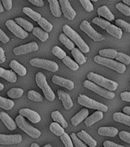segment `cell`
I'll use <instances>...</instances> for the list:
<instances>
[{
  "mask_svg": "<svg viewBox=\"0 0 130 147\" xmlns=\"http://www.w3.org/2000/svg\"><path fill=\"white\" fill-rule=\"evenodd\" d=\"M63 32L67 36L69 37L73 41V42L75 43L76 45H77L79 49L83 53H87L90 51L89 46L87 45V43H85V41L83 40V38L74 31L72 29L69 25H65L63 26Z\"/></svg>",
  "mask_w": 130,
  "mask_h": 147,
  "instance_id": "1",
  "label": "cell"
},
{
  "mask_svg": "<svg viewBox=\"0 0 130 147\" xmlns=\"http://www.w3.org/2000/svg\"><path fill=\"white\" fill-rule=\"evenodd\" d=\"M87 79L96 83L99 86H101L106 89L109 90L110 91H114L118 87V84L117 82H115L113 80H109L103 76L99 75L97 74L93 73V72H90L87 74Z\"/></svg>",
  "mask_w": 130,
  "mask_h": 147,
  "instance_id": "2",
  "label": "cell"
},
{
  "mask_svg": "<svg viewBox=\"0 0 130 147\" xmlns=\"http://www.w3.org/2000/svg\"><path fill=\"white\" fill-rule=\"evenodd\" d=\"M94 61H96L97 64L108 67L117 71L119 74H123L126 70V67L124 64L115 61L111 58H107V57H104L98 55L94 57Z\"/></svg>",
  "mask_w": 130,
  "mask_h": 147,
  "instance_id": "3",
  "label": "cell"
},
{
  "mask_svg": "<svg viewBox=\"0 0 130 147\" xmlns=\"http://www.w3.org/2000/svg\"><path fill=\"white\" fill-rule=\"evenodd\" d=\"M35 80H36L38 86L42 90V91L44 94V96L47 98V100L50 101L54 100L55 99V94L50 87V86L48 85L44 74L41 72H38L36 74Z\"/></svg>",
  "mask_w": 130,
  "mask_h": 147,
  "instance_id": "4",
  "label": "cell"
},
{
  "mask_svg": "<svg viewBox=\"0 0 130 147\" xmlns=\"http://www.w3.org/2000/svg\"><path fill=\"white\" fill-rule=\"evenodd\" d=\"M15 122L17 126L19 127V128L23 130L24 132L27 133L28 135L30 136L31 137L34 138V139H37V138L40 137L41 133V131L38 130V129L34 128L32 126H31L30 124L28 123V122L26 121L24 118L23 116L22 115H19L18 117H16Z\"/></svg>",
  "mask_w": 130,
  "mask_h": 147,
  "instance_id": "5",
  "label": "cell"
},
{
  "mask_svg": "<svg viewBox=\"0 0 130 147\" xmlns=\"http://www.w3.org/2000/svg\"><path fill=\"white\" fill-rule=\"evenodd\" d=\"M77 101L80 105L86 107L87 108L94 109V110H100V111H103V112H106L108 110L107 106L100 103V102L94 100H92L91 98H90V97L85 96V95H83V94L79 96Z\"/></svg>",
  "mask_w": 130,
  "mask_h": 147,
  "instance_id": "6",
  "label": "cell"
},
{
  "mask_svg": "<svg viewBox=\"0 0 130 147\" xmlns=\"http://www.w3.org/2000/svg\"><path fill=\"white\" fill-rule=\"evenodd\" d=\"M84 86L87 87V89L90 90L92 91L95 92L96 94L100 95L106 99H113L115 97V94L113 92L110 91L109 90H105L100 87L98 84H94L93 81L90 80H86L84 82Z\"/></svg>",
  "mask_w": 130,
  "mask_h": 147,
  "instance_id": "7",
  "label": "cell"
},
{
  "mask_svg": "<svg viewBox=\"0 0 130 147\" xmlns=\"http://www.w3.org/2000/svg\"><path fill=\"white\" fill-rule=\"evenodd\" d=\"M30 64H32V66L45 69V70L50 71L51 72H56L59 69V67L56 62L49 61V60L34 58V59H32L30 61Z\"/></svg>",
  "mask_w": 130,
  "mask_h": 147,
  "instance_id": "8",
  "label": "cell"
},
{
  "mask_svg": "<svg viewBox=\"0 0 130 147\" xmlns=\"http://www.w3.org/2000/svg\"><path fill=\"white\" fill-rule=\"evenodd\" d=\"M5 25L10 30V32H12L16 37H18L19 38L25 39L28 36V33L27 31L23 30V28L18 25L15 21L8 20L5 23Z\"/></svg>",
  "mask_w": 130,
  "mask_h": 147,
  "instance_id": "9",
  "label": "cell"
},
{
  "mask_svg": "<svg viewBox=\"0 0 130 147\" xmlns=\"http://www.w3.org/2000/svg\"><path fill=\"white\" fill-rule=\"evenodd\" d=\"M80 29L82 30V31H84V32L88 36L90 37L94 41H101V40H103V35L101 34H100V33L96 32V31H95V29L92 27L91 25H90L87 21H83L82 23L80 24Z\"/></svg>",
  "mask_w": 130,
  "mask_h": 147,
  "instance_id": "10",
  "label": "cell"
},
{
  "mask_svg": "<svg viewBox=\"0 0 130 147\" xmlns=\"http://www.w3.org/2000/svg\"><path fill=\"white\" fill-rule=\"evenodd\" d=\"M60 5L64 16L69 20H73L77 16L76 11L71 5L68 0H60Z\"/></svg>",
  "mask_w": 130,
  "mask_h": 147,
  "instance_id": "11",
  "label": "cell"
},
{
  "mask_svg": "<svg viewBox=\"0 0 130 147\" xmlns=\"http://www.w3.org/2000/svg\"><path fill=\"white\" fill-rule=\"evenodd\" d=\"M38 50V45L36 42H31V43L26 44V45H23L19 47L15 48L13 49V52L15 55H25L28 53L33 52L35 51Z\"/></svg>",
  "mask_w": 130,
  "mask_h": 147,
  "instance_id": "12",
  "label": "cell"
},
{
  "mask_svg": "<svg viewBox=\"0 0 130 147\" xmlns=\"http://www.w3.org/2000/svg\"><path fill=\"white\" fill-rule=\"evenodd\" d=\"M22 141V136L19 134H14V135L0 134V144L2 145L18 144Z\"/></svg>",
  "mask_w": 130,
  "mask_h": 147,
  "instance_id": "13",
  "label": "cell"
},
{
  "mask_svg": "<svg viewBox=\"0 0 130 147\" xmlns=\"http://www.w3.org/2000/svg\"><path fill=\"white\" fill-rule=\"evenodd\" d=\"M19 114L28 118L33 123H38L41 121L40 115L37 112L30 109H22L19 110Z\"/></svg>",
  "mask_w": 130,
  "mask_h": 147,
  "instance_id": "14",
  "label": "cell"
},
{
  "mask_svg": "<svg viewBox=\"0 0 130 147\" xmlns=\"http://www.w3.org/2000/svg\"><path fill=\"white\" fill-rule=\"evenodd\" d=\"M52 82L55 84L59 85V86L65 87L68 90H73V87H74V83L72 80H67V79H65V78H63L57 75L53 76Z\"/></svg>",
  "mask_w": 130,
  "mask_h": 147,
  "instance_id": "15",
  "label": "cell"
},
{
  "mask_svg": "<svg viewBox=\"0 0 130 147\" xmlns=\"http://www.w3.org/2000/svg\"><path fill=\"white\" fill-rule=\"evenodd\" d=\"M57 95H58V97H59L60 100H62L63 105H64V108L66 110H69L71 107H73V101H72L71 96H70V95L67 93L59 90H57Z\"/></svg>",
  "mask_w": 130,
  "mask_h": 147,
  "instance_id": "16",
  "label": "cell"
},
{
  "mask_svg": "<svg viewBox=\"0 0 130 147\" xmlns=\"http://www.w3.org/2000/svg\"><path fill=\"white\" fill-rule=\"evenodd\" d=\"M0 119H2V121L3 122V123L5 124V126H6L9 130H14V129H15L16 127H17L16 122L14 121L13 119H11V117L9 116V114L6 113H0Z\"/></svg>",
  "mask_w": 130,
  "mask_h": 147,
  "instance_id": "17",
  "label": "cell"
},
{
  "mask_svg": "<svg viewBox=\"0 0 130 147\" xmlns=\"http://www.w3.org/2000/svg\"><path fill=\"white\" fill-rule=\"evenodd\" d=\"M78 137L80 138V140H82L83 142H84L87 145H88L90 147H96V145H97V142L95 140L93 139L92 136L88 134L87 132H85L84 130H82L79 132V133L77 134Z\"/></svg>",
  "mask_w": 130,
  "mask_h": 147,
  "instance_id": "18",
  "label": "cell"
},
{
  "mask_svg": "<svg viewBox=\"0 0 130 147\" xmlns=\"http://www.w3.org/2000/svg\"><path fill=\"white\" fill-rule=\"evenodd\" d=\"M89 115V110L87 109H82L80 112L71 118V123L73 126H77L78 124L80 123L84 119H87V117Z\"/></svg>",
  "mask_w": 130,
  "mask_h": 147,
  "instance_id": "19",
  "label": "cell"
},
{
  "mask_svg": "<svg viewBox=\"0 0 130 147\" xmlns=\"http://www.w3.org/2000/svg\"><path fill=\"white\" fill-rule=\"evenodd\" d=\"M103 118V111L100 110H97L95 113H94L91 116L87 117V119L85 120V124L87 126H92L93 124L96 123L98 121L101 120Z\"/></svg>",
  "mask_w": 130,
  "mask_h": 147,
  "instance_id": "20",
  "label": "cell"
},
{
  "mask_svg": "<svg viewBox=\"0 0 130 147\" xmlns=\"http://www.w3.org/2000/svg\"><path fill=\"white\" fill-rule=\"evenodd\" d=\"M119 133V131L115 127L111 126H103L100 127L98 129V134L100 136H111L114 137Z\"/></svg>",
  "mask_w": 130,
  "mask_h": 147,
  "instance_id": "21",
  "label": "cell"
},
{
  "mask_svg": "<svg viewBox=\"0 0 130 147\" xmlns=\"http://www.w3.org/2000/svg\"><path fill=\"white\" fill-rule=\"evenodd\" d=\"M0 78H4L11 83H15L17 81V76L15 72L9 70H5L2 67H0Z\"/></svg>",
  "mask_w": 130,
  "mask_h": 147,
  "instance_id": "22",
  "label": "cell"
},
{
  "mask_svg": "<svg viewBox=\"0 0 130 147\" xmlns=\"http://www.w3.org/2000/svg\"><path fill=\"white\" fill-rule=\"evenodd\" d=\"M49 5H50V10L54 16L59 18L61 16V5L57 0H48Z\"/></svg>",
  "mask_w": 130,
  "mask_h": 147,
  "instance_id": "23",
  "label": "cell"
},
{
  "mask_svg": "<svg viewBox=\"0 0 130 147\" xmlns=\"http://www.w3.org/2000/svg\"><path fill=\"white\" fill-rule=\"evenodd\" d=\"M9 67L13 70L16 74H18V75L20 76H25L27 74V70L25 68V67L22 65L20 63H18L17 61L13 60L10 62Z\"/></svg>",
  "mask_w": 130,
  "mask_h": 147,
  "instance_id": "24",
  "label": "cell"
},
{
  "mask_svg": "<svg viewBox=\"0 0 130 147\" xmlns=\"http://www.w3.org/2000/svg\"><path fill=\"white\" fill-rule=\"evenodd\" d=\"M97 13L100 16H102L106 19H107L109 22L110 21H113L114 20V15L110 11V10L108 9L106 6H101L97 10Z\"/></svg>",
  "mask_w": 130,
  "mask_h": 147,
  "instance_id": "25",
  "label": "cell"
},
{
  "mask_svg": "<svg viewBox=\"0 0 130 147\" xmlns=\"http://www.w3.org/2000/svg\"><path fill=\"white\" fill-rule=\"evenodd\" d=\"M113 119L115 121L119 122V123H122L127 125V126H130V115L124 114L123 113H115L113 114Z\"/></svg>",
  "mask_w": 130,
  "mask_h": 147,
  "instance_id": "26",
  "label": "cell"
},
{
  "mask_svg": "<svg viewBox=\"0 0 130 147\" xmlns=\"http://www.w3.org/2000/svg\"><path fill=\"white\" fill-rule=\"evenodd\" d=\"M71 54L73 55V57H74V59L78 64H84L87 61V58L85 57L84 55H83L82 51L80 49L77 48H73V50H71Z\"/></svg>",
  "mask_w": 130,
  "mask_h": 147,
  "instance_id": "27",
  "label": "cell"
},
{
  "mask_svg": "<svg viewBox=\"0 0 130 147\" xmlns=\"http://www.w3.org/2000/svg\"><path fill=\"white\" fill-rule=\"evenodd\" d=\"M106 32L118 39H120L123 36V31L121 28L114 25H110V26L106 28Z\"/></svg>",
  "mask_w": 130,
  "mask_h": 147,
  "instance_id": "28",
  "label": "cell"
},
{
  "mask_svg": "<svg viewBox=\"0 0 130 147\" xmlns=\"http://www.w3.org/2000/svg\"><path fill=\"white\" fill-rule=\"evenodd\" d=\"M16 23L19 25L22 28H23L25 31L27 32H32L34 29V25L31 22H29L28 21L25 20L22 18H16L15 20Z\"/></svg>",
  "mask_w": 130,
  "mask_h": 147,
  "instance_id": "29",
  "label": "cell"
},
{
  "mask_svg": "<svg viewBox=\"0 0 130 147\" xmlns=\"http://www.w3.org/2000/svg\"><path fill=\"white\" fill-rule=\"evenodd\" d=\"M59 40L68 50H73L74 48V43L69 37H67L64 33L60 34Z\"/></svg>",
  "mask_w": 130,
  "mask_h": 147,
  "instance_id": "30",
  "label": "cell"
},
{
  "mask_svg": "<svg viewBox=\"0 0 130 147\" xmlns=\"http://www.w3.org/2000/svg\"><path fill=\"white\" fill-rule=\"evenodd\" d=\"M51 117H52V119L55 120V122H57L59 124H61L64 128H67V126H68V124L67 123V121L65 120V119L64 118V117L62 116V114L59 111H54L51 113Z\"/></svg>",
  "mask_w": 130,
  "mask_h": 147,
  "instance_id": "31",
  "label": "cell"
},
{
  "mask_svg": "<svg viewBox=\"0 0 130 147\" xmlns=\"http://www.w3.org/2000/svg\"><path fill=\"white\" fill-rule=\"evenodd\" d=\"M32 33L34 36H36L37 38H38L41 41H47L49 38L48 33L47 32H44L43 30H41L40 28L35 27L34 28V29L32 31Z\"/></svg>",
  "mask_w": 130,
  "mask_h": 147,
  "instance_id": "32",
  "label": "cell"
},
{
  "mask_svg": "<svg viewBox=\"0 0 130 147\" xmlns=\"http://www.w3.org/2000/svg\"><path fill=\"white\" fill-rule=\"evenodd\" d=\"M23 12L25 14V15H27L28 17L33 19L35 22H38L40 19L41 18V14L38 13L36 11H33L32 9H30L28 7H25V8H23Z\"/></svg>",
  "mask_w": 130,
  "mask_h": 147,
  "instance_id": "33",
  "label": "cell"
},
{
  "mask_svg": "<svg viewBox=\"0 0 130 147\" xmlns=\"http://www.w3.org/2000/svg\"><path fill=\"white\" fill-rule=\"evenodd\" d=\"M50 130L54 134H55L56 136H61L63 134L64 132V127L59 124L58 123H51L50 125Z\"/></svg>",
  "mask_w": 130,
  "mask_h": 147,
  "instance_id": "34",
  "label": "cell"
},
{
  "mask_svg": "<svg viewBox=\"0 0 130 147\" xmlns=\"http://www.w3.org/2000/svg\"><path fill=\"white\" fill-rule=\"evenodd\" d=\"M99 54H100V56H102V57L113 59V58H116L118 52H117V51L114 50V49L108 48V49H103V50H100L99 51Z\"/></svg>",
  "mask_w": 130,
  "mask_h": 147,
  "instance_id": "35",
  "label": "cell"
},
{
  "mask_svg": "<svg viewBox=\"0 0 130 147\" xmlns=\"http://www.w3.org/2000/svg\"><path fill=\"white\" fill-rule=\"evenodd\" d=\"M14 105L15 103L13 101L0 96V107L5 110H9L13 108Z\"/></svg>",
  "mask_w": 130,
  "mask_h": 147,
  "instance_id": "36",
  "label": "cell"
},
{
  "mask_svg": "<svg viewBox=\"0 0 130 147\" xmlns=\"http://www.w3.org/2000/svg\"><path fill=\"white\" fill-rule=\"evenodd\" d=\"M63 62H64V64L65 65H67L72 71H77V70L79 69V64L77 63H76L74 61H73L68 56H66V57H64V59H63Z\"/></svg>",
  "mask_w": 130,
  "mask_h": 147,
  "instance_id": "37",
  "label": "cell"
},
{
  "mask_svg": "<svg viewBox=\"0 0 130 147\" xmlns=\"http://www.w3.org/2000/svg\"><path fill=\"white\" fill-rule=\"evenodd\" d=\"M24 90L22 88H12L7 92V95L10 98H19L23 95Z\"/></svg>",
  "mask_w": 130,
  "mask_h": 147,
  "instance_id": "38",
  "label": "cell"
},
{
  "mask_svg": "<svg viewBox=\"0 0 130 147\" xmlns=\"http://www.w3.org/2000/svg\"><path fill=\"white\" fill-rule=\"evenodd\" d=\"M92 22L94 23V24H95V25H97L100 28H102L103 29L106 30V28L110 26V25H111L109 21H106L105 19L98 18V17L94 18V19L92 20Z\"/></svg>",
  "mask_w": 130,
  "mask_h": 147,
  "instance_id": "39",
  "label": "cell"
},
{
  "mask_svg": "<svg viewBox=\"0 0 130 147\" xmlns=\"http://www.w3.org/2000/svg\"><path fill=\"white\" fill-rule=\"evenodd\" d=\"M38 22V25L47 32H50L52 31L53 25H51L48 21L46 20L44 18H42V17H41V19H40Z\"/></svg>",
  "mask_w": 130,
  "mask_h": 147,
  "instance_id": "40",
  "label": "cell"
},
{
  "mask_svg": "<svg viewBox=\"0 0 130 147\" xmlns=\"http://www.w3.org/2000/svg\"><path fill=\"white\" fill-rule=\"evenodd\" d=\"M28 97L29 100L36 102H42L43 101V97L38 92L34 91V90H30L28 93Z\"/></svg>",
  "mask_w": 130,
  "mask_h": 147,
  "instance_id": "41",
  "label": "cell"
},
{
  "mask_svg": "<svg viewBox=\"0 0 130 147\" xmlns=\"http://www.w3.org/2000/svg\"><path fill=\"white\" fill-rule=\"evenodd\" d=\"M61 140L64 144L65 147H74L73 140L71 136H69L68 134L66 133H64L61 136Z\"/></svg>",
  "mask_w": 130,
  "mask_h": 147,
  "instance_id": "42",
  "label": "cell"
},
{
  "mask_svg": "<svg viewBox=\"0 0 130 147\" xmlns=\"http://www.w3.org/2000/svg\"><path fill=\"white\" fill-rule=\"evenodd\" d=\"M52 53L53 55H55L57 58H59V59L63 60L64 57H66V52L64 51L62 48H61L58 46H55L52 49Z\"/></svg>",
  "mask_w": 130,
  "mask_h": 147,
  "instance_id": "43",
  "label": "cell"
},
{
  "mask_svg": "<svg viewBox=\"0 0 130 147\" xmlns=\"http://www.w3.org/2000/svg\"><path fill=\"white\" fill-rule=\"evenodd\" d=\"M116 59L118 61H120L121 63L126 64V65H129L130 64V56L122 52H119L117 54Z\"/></svg>",
  "mask_w": 130,
  "mask_h": 147,
  "instance_id": "44",
  "label": "cell"
},
{
  "mask_svg": "<svg viewBox=\"0 0 130 147\" xmlns=\"http://www.w3.org/2000/svg\"><path fill=\"white\" fill-rule=\"evenodd\" d=\"M117 9L119 10L120 12L125 15L126 16H130V7L127 5H124L123 3L122 2H119V3H117Z\"/></svg>",
  "mask_w": 130,
  "mask_h": 147,
  "instance_id": "45",
  "label": "cell"
},
{
  "mask_svg": "<svg viewBox=\"0 0 130 147\" xmlns=\"http://www.w3.org/2000/svg\"><path fill=\"white\" fill-rule=\"evenodd\" d=\"M116 25H117V26L120 28L121 29L127 32H130V24L126 22V21L123 20V19H117L116 21Z\"/></svg>",
  "mask_w": 130,
  "mask_h": 147,
  "instance_id": "46",
  "label": "cell"
},
{
  "mask_svg": "<svg viewBox=\"0 0 130 147\" xmlns=\"http://www.w3.org/2000/svg\"><path fill=\"white\" fill-rule=\"evenodd\" d=\"M71 137L72 140H73V145L76 147H87V145L84 143L82 140H80V138L78 137L77 134H75V133H72L71 135Z\"/></svg>",
  "mask_w": 130,
  "mask_h": 147,
  "instance_id": "47",
  "label": "cell"
},
{
  "mask_svg": "<svg viewBox=\"0 0 130 147\" xmlns=\"http://www.w3.org/2000/svg\"><path fill=\"white\" fill-rule=\"evenodd\" d=\"M79 1L87 11H92L94 10V5L90 0H79Z\"/></svg>",
  "mask_w": 130,
  "mask_h": 147,
  "instance_id": "48",
  "label": "cell"
},
{
  "mask_svg": "<svg viewBox=\"0 0 130 147\" xmlns=\"http://www.w3.org/2000/svg\"><path fill=\"white\" fill-rule=\"evenodd\" d=\"M119 136L120 140L130 144V133H128L126 131H121L119 133Z\"/></svg>",
  "mask_w": 130,
  "mask_h": 147,
  "instance_id": "49",
  "label": "cell"
},
{
  "mask_svg": "<svg viewBox=\"0 0 130 147\" xmlns=\"http://www.w3.org/2000/svg\"><path fill=\"white\" fill-rule=\"evenodd\" d=\"M0 41H2V43H7L9 41V38L7 36L5 33L0 28Z\"/></svg>",
  "mask_w": 130,
  "mask_h": 147,
  "instance_id": "50",
  "label": "cell"
},
{
  "mask_svg": "<svg viewBox=\"0 0 130 147\" xmlns=\"http://www.w3.org/2000/svg\"><path fill=\"white\" fill-rule=\"evenodd\" d=\"M103 146L104 147H125L124 146H122V145H119L113 142H111V141H109V140H106L105 142H103Z\"/></svg>",
  "mask_w": 130,
  "mask_h": 147,
  "instance_id": "51",
  "label": "cell"
},
{
  "mask_svg": "<svg viewBox=\"0 0 130 147\" xmlns=\"http://www.w3.org/2000/svg\"><path fill=\"white\" fill-rule=\"evenodd\" d=\"M3 6L6 10H11L12 7V0H2Z\"/></svg>",
  "mask_w": 130,
  "mask_h": 147,
  "instance_id": "52",
  "label": "cell"
},
{
  "mask_svg": "<svg viewBox=\"0 0 130 147\" xmlns=\"http://www.w3.org/2000/svg\"><path fill=\"white\" fill-rule=\"evenodd\" d=\"M122 100L126 102H130V92H123L120 94Z\"/></svg>",
  "mask_w": 130,
  "mask_h": 147,
  "instance_id": "53",
  "label": "cell"
},
{
  "mask_svg": "<svg viewBox=\"0 0 130 147\" xmlns=\"http://www.w3.org/2000/svg\"><path fill=\"white\" fill-rule=\"evenodd\" d=\"M28 1L31 2L32 4L34 5H36L38 7H42L44 5L43 0H28Z\"/></svg>",
  "mask_w": 130,
  "mask_h": 147,
  "instance_id": "54",
  "label": "cell"
},
{
  "mask_svg": "<svg viewBox=\"0 0 130 147\" xmlns=\"http://www.w3.org/2000/svg\"><path fill=\"white\" fill-rule=\"evenodd\" d=\"M5 61V56L4 50L0 47V64Z\"/></svg>",
  "mask_w": 130,
  "mask_h": 147,
  "instance_id": "55",
  "label": "cell"
},
{
  "mask_svg": "<svg viewBox=\"0 0 130 147\" xmlns=\"http://www.w3.org/2000/svg\"><path fill=\"white\" fill-rule=\"evenodd\" d=\"M123 110V113H125L126 114L130 115V107H125Z\"/></svg>",
  "mask_w": 130,
  "mask_h": 147,
  "instance_id": "56",
  "label": "cell"
},
{
  "mask_svg": "<svg viewBox=\"0 0 130 147\" xmlns=\"http://www.w3.org/2000/svg\"><path fill=\"white\" fill-rule=\"evenodd\" d=\"M4 11V7H3V5H2V2H1V1H0V13L1 12H2V11Z\"/></svg>",
  "mask_w": 130,
  "mask_h": 147,
  "instance_id": "57",
  "label": "cell"
},
{
  "mask_svg": "<svg viewBox=\"0 0 130 147\" xmlns=\"http://www.w3.org/2000/svg\"><path fill=\"white\" fill-rule=\"evenodd\" d=\"M123 2L125 4H126L127 5L130 6V0H123Z\"/></svg>",
  "mask_w": 130,
  "mask_h": 147,
  "instance_id": "58",
  "label": "cell"
},
{
  "mask_svg": "<svg viewBox=\"0 0 130 147\" xmlns=\"http://www.w3.org/2000/svg\"><path fill=\"white\" fill-rule=\"evenodd\" d=\"M31 147H40L38 146V145L37 144V143H32V145H31Z\"/></svg>",
  "mask_w": 130,
  "mask_h": 147,
  "instance_id": "59",
  "label": "cell"
},
{
  "mask_svg": "<svg viewBox=\"0 0 130 147\" xmlns=\"http://www.w3.org/2000/svg\"><path fill=\"white\" fill-rule=\"evenodd\" d=\"M3 89H4V85L2 84V83H0V91L2 90Z\"/></svg>",
  "mask_w": 130,
  "mask_h": 147,
  "instance_id": "60",
  "label": "cell"
},
{
  "mask_svg": "<svg viewBox=\"0 0 130 147\" xmlns=\"http://www.w3.org/2000/svg\"><path fill=\"white\" fill-rule=\"evenodd\" d=\"M44 147H52V146H51L50 144H47V145H45V146H44Z\"/></svg>",
  "mask_w": 130,
  "mask_h": 147,
  "instance_id": "61",
  "label": "cell"
},
{
  "mask_svg": "<svg viewBox=\"0 0 130 147\" xmlns=\"http://www.w3.org/2000/svg\"><path fill=\"white\" fill-rule=\"evenodd\" d=\"M91 1H93V2H97L99 0H91Z\"/></svg>",
  "mask_w": 130,
  "mask_h": 147,
  "instance_id": "62",
  "label": "cell"
},
{
  "mask_svg": "<svg viewBox=\"0 0 130 147\" xmlns=\"http://www.w3.org/2000/svg\"><path fill=\"white\" fill-rule=\"evenodd\" d=\"M129 85H130V82H129Z\"/></svg>",
  "mask_w": 130,
  "mask_h": 147,
  "instance_id": "63",
  "label": "cell"
}]
</instances>
